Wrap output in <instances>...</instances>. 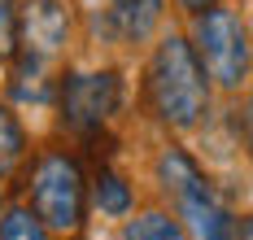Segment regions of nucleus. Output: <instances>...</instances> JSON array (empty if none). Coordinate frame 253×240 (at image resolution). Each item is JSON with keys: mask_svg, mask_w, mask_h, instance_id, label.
<instances>
[{"mask_svg": "<svg viewBox=\"0 0 253 240\" xmlns=\"http://www.w3.org/2000/svg\"><path fill=\"white\" fill-rule=\"evenodd\" d=\"M157 179H162L166 192L175 197L179 218H183V227H188L192 240H236L231 214L223 210V201H218V192L210 188L205 170L188 158L183 149H166V153L157 158Z\"/></svg>", "mask_w": 253, "mask_h": 240, "instance_id": "nucleus-2", "label": "nucleus"}, {"mask_svg": "<svg viewBox=\"0 0 253 240\" xmlns=\"http://www.w3.org/2000/svg\"><path fill=\"white\" fill-rule=\"evenodd\" d=\"M118 101H123V79L114 70L70 75L61 83V122L79 135H92L118 114Z\"/></svg>", "mask_w": 253, "mask_h": 240, "instance_id": "nucleus-5", "label": "nucleus"}, {"mask_svg": "<svg viewBox=\"0 0 253 240\" xmlns=\"http://www.w3.org/2000/svg\"><path fill=\"white\" fill-rule=\"evenodd\" d=\"M18 57V0H0V61Z\"/></svg>", "mask_w": 253, "mask_h": 240, "instance_id": "nucleus-12", "label": "nucleus"}, {"mask_svg": "<svg viewBox=\"0 0 253 240\" xmlns=\"http://www.w3.org/2000/svg\"><path fill=\"white\" fill-rule=\"evenodd\" d=\"M236 240H253V214H249V218H240V227H236Z\"/></svg>", "mask_w": 253, "mask_h": 240, "instance_id": "nucleus-15", "label": "nucleus"}, {"mask_svg": "<svg viewBox=\"0 0 253 240\" xmlns=\"http://www.w3.org/2000/svg\"><path fill=\"white\" fill-rule=\"evenodd\" d=\"M0 214H4V210H0Z\"/></svg>", "mask_w": 253, "mask_h": 240, "instance_id": "nucleus-16", "label": "nucleus"}, {"mask_svg": "<svg viewBox=\"0 0 253 240\" xmlns=\"http://www.w3.org/2000/svg\"><path fill=\"white\" fill-rule=\"evenodd\" d=\"M70 35V13L61 0H26L18 9V57L31 66H44L61 57Z\"/></svg>", "mask_w": 253, "mask_h": 240, "instance_id": "nucleus-6", "label": "nucleus"}, {"mask_svg": "<svg viewBox=\"0 0 253 240\" xmlns=\"http://www.w3.org/2000/svg\"><path fill=\"white\" fill-rule=\"evenodd\" d=\"M179 4H183L188 13H205V9H214L218 0H179Z\"/></svg>", "mask_w": 253, "mask_h": 240, "instance_id": "nucleus-14", "label": "nucleus"}, {"mask_svg": "<svg viewBox=\"0 0 253 240\" xmlns=\"http://www.w3.org/2000/svg\"><path fill=\"white\" fill-rule=\"evenodd\" d=\"M149 96L153 109L166 127L188 131L197 127L210 109V79H205V66L197 48L183 40V35H166L153 53L149 66Z\"/></svg>", "mask_w": 253, "mask_h": 240, "instance_id": "nucleus-1", "label": "nucleus"}, {"mask_svg": "<svg viewBox=\"0 0 253 240\" xmlns=\"http://www.w3.org/2000/svg\"><path fill=\"white\" fill-rule=\"evenodd\" d=\"M0 240H48V223L31 205H13L0 214Z\"/></svg>", "mask_w": 253, "mask_h": 240, "instance_id": "nucleus-10", "label": "nucleus"}, {"mask_svg": "<svg viewBox=\"0 0 253 240\" xmlns=\"http://www.w3.org/2000/svg\"><path fill=\"white\" fill-rule=\"evenodd\" d=\"M31 210L48 223V232H61V236L83 232L87 179H83V166L70 153L48 149L35 158V166H31Z\"/></svg>", "mask_w": 253, "mask_h": 240, "instance_id": "nucleus-3", "label": "nucleus"}, {"mask_svg": "<svg viewBox=\"0 0 253 240\" xmlns=\"http://www.w3.org/2000/svg\"><path fill=\"white\" fill-rule=\"evenodd\" d=\"M197 57H201L205 75L218 83V87H240L249 75V35L240 13L227 4H214L197 13Z\"/></svg>", "mask_w": 253, "mask_h": 240, "instance_id": "nucleus-4", "label": "nucleus"}, {"mask_svg": "<svg viewBox=\"0 0 253 240\" xmlns=\"http://www.w3.org/2000/svg\"><path fill=\"white\" fill-rule=\"evenodd\" d=\"M162 9H166V0H114L109 4V27L123 44H144L162 22Z\"/></svg>", "mask_w": 253, "mask_h": 240, "instance_id": "nucleus-7", "label": "nucleus"}, {"mask_svg": "<svg viewBox=\"0 0 253 240\" xmlns=\"http://www.w3.org/2000/svg\"><path fill=\"white\" fill-rule=\"evenodd\" d=\"M123 240H188V227L166 210H144L123 227Z\"/></svg>", "mask_w": 253, "mask_h": 240, "instance_id": "nucleus-8", "label": "nucleus"}, {"mask_svg": "<svg viewBox=\"0 0 253 240\" xmlns=\"http://www.w3.org/2000/svg\"><path fill=\"white\" fill-rule=\"evenodd\" d=\"M92 192H96V205H101V214H109V218H123V214H131V188H126L114 170H101Z\"/></svg>", "mask_w": 253, "mask_h": 240, "instance_id": "nucleus-11", "label": "nucleus"}, {"mask_svg": "<svg viewBox=\"0 0 253 240\" xmlns=\"http://www.w3.org/2000/svg\"><path fill=\"white\" fill-rule=\"evenodd\" d=\"M245 144H249V158H253V96L245 105Z\"/></svg>", "mask_w": 253, "mask_h": 240, "instance_id": "nucleus-13", "label": "nucleus"}, {"mask_svg": "<svg viewBox=\"0 0 253 240\" xmlns=\"http://www.w3.org/2000/svg\"><path fill=\"white\" fill-rule=\"evenodd\" d=\"M26 158V131L18 122V114L9 105H0V175H13Z\"/></svg>", "mask_w": 253, "mask_h": 240, "instance_id": "nucleus-9", "label": "nucleus"}]
</instances>
